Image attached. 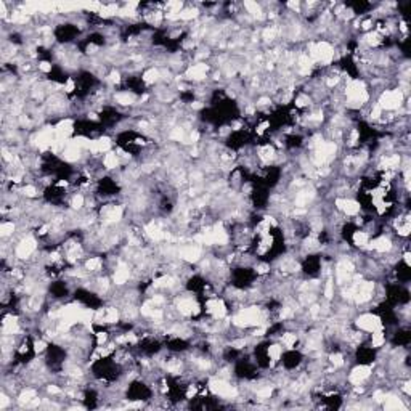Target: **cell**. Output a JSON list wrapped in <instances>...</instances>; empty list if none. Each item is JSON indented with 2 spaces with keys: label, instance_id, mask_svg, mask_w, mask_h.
<instances>
[{
  "label": "cell",
  "instance_id": "5",
  "mask_svg": "<svg viewBox=\"0 0 411 411\" xmlns=\"http://www.w3.org/2000/svg\"><path fill=\"white\" fill-rule=\"evenodd\" d=\"M350 238H352V243H353L357 248H360V249H366L368 243H370V239H371V235H370V233H368V231H365V230L355 228V230L352 231Z\"/></svg>",
  "mask_w": 411,
  "mask_h": 411
},
{
  "label": "cell",
  "instance_id": "4",
  "mask_svg": "<svg viewBox=\"0 0 411 411\" xmlns=\"http://www.w3.org/2000/svg\"><path fill=\"white\" fill-rule=\"evenodd\" d=\"M207 74H209V64H206V63L190 64L185 71V77H188L190 81H196V82L204 81Z\"/></svg>",
  "mask_w": 411,
  "mask_h": 411
},
{
  "label": "cell",
  "instance_id": "9",
  "mask_svg": "<svg viewBox=\"0 0 411 411\" xmlns=\"http://www.w3.org/2000/svg\"><path fill=\"white\" fill-rule=\"evenodd\" d=\"M16 233V223L13 220H3L2 225H0V235H2L3 239H7L10 236H13Z\"/></svg>",
  "mask_w": 411,
  "mask_h": 411
},
{
  "label": "cell",
  "instance_id": "6",
  "mask_svg": "<svg viewBox=\"0 0 411 411\" xmlns=\"http://www.w3.org/2000/svg\"><path fill=\"white\" fill-rule=\"evenodd\" d=\"M119 164H121V158H119L118 153H114V151L105 153V156H103V159H101V165L106 170H116L119 167Z\"/></svg>",
  "mask_w": 411,
  "mask_h": 411
},
{
  "label": "cell",
  "instance_id": "7",
  "mask_svg": "<svg viewBox=\"0 0 411 411\" xmlns=\"http://www.w3.org/2000/svg\"><path fill=\"white\" fill-rule=\"evenodd\" d=\"M382 407L384 410H407L408 407L403 405L402 398H398L395 395H385L382 400Z\"/></svg>",
  "mask_w": 411,
  "mask_h": 411
},
{
  "label": "cell",
  "instance_id": "1",
  "mask_svg": "<svg viewBox=\"0 0 411 411\" xmlns=\"http://www.w3.org/2000/svg\"><path fill=\"white\" fill-rule=\"evenodd\" d=\"M405 101H407V95H405L400 90V87H398V89L381 92L378 105L381 106L382 111H397L398 108L403 106Z\"/></svg>",
  "mask_w": 411,
  "mask_h": 411
},
{
  "label": "cell",
  "instance_id": "8",
  "mask_svg": "<svg viewBox=\"0 0 411 411\" xmlns=\"http://www.w3.org/2000/svg\"><path fill=\"white\" fill-rule=\"evenodd\" d=\"M299 341V336L294 333V331H287V333H283L280 337V344L283 346L286 350L289 348H296V344Z\"/></svg>",
  "mask_w": 411,
  "mask_h": 411
},
{
  "label": "cell",
  "instance_id": "2",
  "mask_svg": "<svg viewBox=\"0 0 411 411\" xmlns=\"http://www.w3.org/2000/svg\"><path fill=\"white\" fill-rule=\"evenodd\" d=\"M384 323H382V318L376 315V314H371V312H368V314H361L360 316H357V320H355V328L363 331V333H373V331H376L379 328H382Z\"/></svg>",
  "mask_w": 411,
  "mask_h": 411
},
{
  "label": "cell",
  "instance_id": "3",
  "mask_svg": "<svg viewBox=\"0 0 411 411\" xmlns=\"http://www.w3.org/2000/svg\"><path fill=\"white\" fill-rule=\"evenodd\" d=\"M373 374V366L366 365V363H360L355 368H352L350 373H348V382L353 385H361L366 379H370V376Z\"/></svg>",
  "mask_w": 411,
  "mask_h": 411
}]
</instances>
